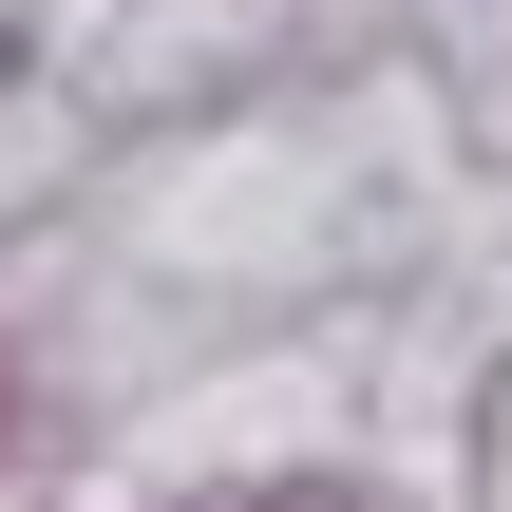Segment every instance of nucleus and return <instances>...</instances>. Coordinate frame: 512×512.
Listing matches in <instances>:
<instances>
[]
</instances>
